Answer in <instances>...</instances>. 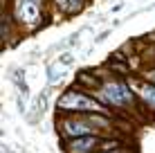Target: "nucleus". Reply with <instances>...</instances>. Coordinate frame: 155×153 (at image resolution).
Instances as JSON below:
<instances>
[{"mask_svg": "<svg viewBox=\"0 0 155 153\" xmlns=\"http://www.w3.org/2000/svg\"><path fill=\"white\" fill-rule=\"evenodd\" d=\"M58 108H65V110H92V108H97V101H92V99H88V97H83V95H79V92H68L65 97H61L58 99Z\"/></svg>", "mask_w": 155, "mask_h": 153, "instance_id": "f257e3e1", "label": "nucleus"}, {"mask_svg": "<svg viewBox=\"0 0 155 153\" xmlns=\"http://www.w3.org/2000/svg\"><path fill=\"white\" fill-rule=\"evenodd\" d=\"M38 12H41L38 0H20L18 2V16L29 25H34L38 20Z\"/></svg>", "mask_w": 155, "mask_h": 153, "instance_id": "f03ea898", "label": "nucleus"}, {"mask_svg": "<svg viewBox=\"0 0 155 153\" xmlns=\"http://www.w3.org/2000/svg\"><path fill=\"white\" fill-rule=\"evenodd\" d=\"M104 95H106V99L113 101V104H124V101L130 99V92H128L121 83H110V86H106Z\"/></svg>", "mask_w": 155, "mask_h": 153, "instance_id": "7ed1b4c3", "label": "nucleus"}, {"mask_svg": "<svg viewBox=\"0 0 155 153\" xmlns=\"http://www.w3.org/2000/svg\"><path fill=\"white\" fill-rule=\"evenodd\" d=\"M94 146V138H83V140H77L72 144V153H88L90 149Z\"/></svg>", "mask_w": 155, "mask_h": 153, "instance_id": "20e7f679", "label": "nucleus"}, {"mask_svg": "<svg viewBox=\"0 0 155 153\" xmlns=\"http://www.w3.org/2000/svg\"><path fill=\"white\" fill-rule=\"evenodd\" d=\"M68 133L70 135H83V133H88L90 128H85V126H79V124H68Z\"/></svg>", "mask_w": 155, "mask_h": 153, "instance_id": "39448f33", "label": "nucleus"}, {"mask_svg": "<svg viewBox=\"0 0 155 153\" xmlns=\"http://www.w3.org/2000/svg\"><path fill=\"white\" fill-rule=\"evenodd\" d=\"M144 99L155 106V88H146V90H144Z\"/></svg>", "mask_w": 155, "mask_h": 153, "instance_id": "423d86ee", "label": "nucleus"}, {"mask_svg": "<svg viewBox=\"0 0 155 153\" xmlns=\"http://www.w3.org/2000/svg\"><path fill=\"white\" fill-rule=\"evenodd\" d=\"M151 77H153V79H155V72H153V75H151Z\"/></svg>", "mask_w": 155, "mask_h": 153, "instance_id": "0eeeda50", "label": "nucleus"}]
</instances>
